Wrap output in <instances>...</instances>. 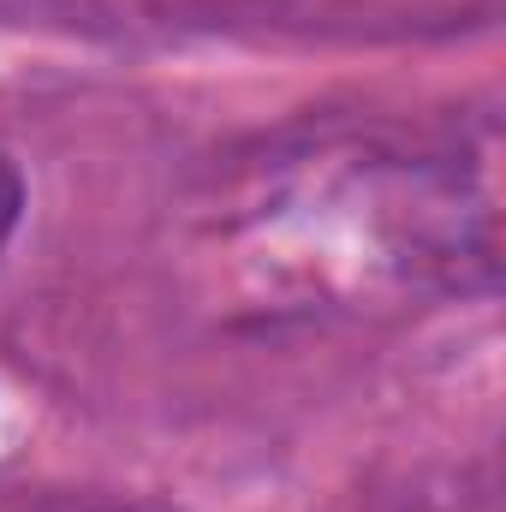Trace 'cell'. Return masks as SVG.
<instances>
[{"mask_svg":"<svg viewBox=\"0 0 506 512\" xmlns=\"http://www.w3.org/2000/svg\"><path fill=\"white\" fill-rule=\"evenodd\" d=\"M18 209H24V179L0 161V245H6L12 227H18Z\"/></svg>","mask_w":506,"mask_h":512,"instance_id":"6da1fadb","label":"cell"}]
</instances>
